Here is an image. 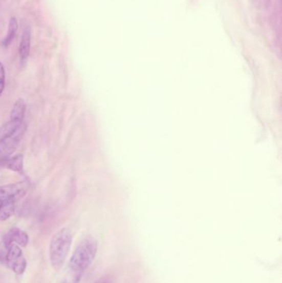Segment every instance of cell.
<instances>
[{
    "instance_id": "1",
    "label": "cell",
    "mask_w": 282,
    "mask_h": 283,
    "mask_svg": "<svg viewBox=\"0 0 282 283\" xmlns=\"http://www.w3.org/2000/svg\"><path fill=\"white\" fill-rule=\"evenodd\" d=\"M98 242L93 237H85L76 247L69 262V270L82 274L97 254Z\"/></svg>"
},
{
    "instance_id": "2",
    "label": "cell",
    "mask_w": 282,
    "mask_h": 283,
    "mask_svg": "<svg viewBox=\"0 0 282 283\" xmlns=\"http://www.w3.org/2000/svg\"><path fill=\"white\" fill-rule=\"evenodd\" d=\"M72 234L68 228H63L56 232L50 242V262L53 269L59 271L62 268L71 249Z\"/></svg>"
},
{
    "instance_id": "3",
    "label": "cell",
    "mask_w": 282,
    "mask_h": 283,
    "mask_svg": "<svg viewBox=\"0 0 282 283\" xmlns=\"http://www.w3.org/2000/svg\"><path fill=\"white\" fill-rule=\"evenodd\" d=\"M5 260L8 267L16 274L22 275L26 270L27 260L18 245L13 244L7 248Z\"/></svg>"
},
{
    "instance_id": "4",
    "label": "cell",
    "mask_w": 282,
    "mask_h": 283,
    "mask_svg": "<svg viewBox=\"0 0 282 283\" xmlns=\"http://www.w3.org/2000/svg\"><path fill=\"white\" fill-rule=\"evenodd\" d=\"M25 130L26 125L22 122L17 127L15 131L13 132L11 135L0 144V157L2 160L10 157V155L15 151Z\"/></svg>"
},
{
    "instance_id": "5",
    "label": "cell",
    "mask_w": 282,
    "mask_h": 283,
    "mask_svg": "<svg viewBox=\"0 0 282 283\" xmlns=\"http://www.w3.org/2000/svg\"><path fill=\"white\" fill-rule=\"evenodd\" d=\"M28 189V184L26 181H19L0 187V204L9 199H14L17 201V199L26 194Z\"/></svg>"
},
{
    "instance_id": "6",
    "label": "cell",
    "mask_w": 282,
    "mask_h": 283,
    "mask_svg": "<svg viewBox=\"0 0 282 283\" xmlns=\"http://www.w3.org/2000/svg\"><path fill=\"white\" fill-rule=\"evenodd\" d=\"M3 240L6 249L13 244L18 246L26 247L29 242V236L26 232L20 230L18 228H12L11 230L4 236Z\"/></svg>"
},
{
    "instance_id": "7",
    "label": "cell",
    "mask_w": 282,
    "mask_h": 283,
    "mask_svg": "<svg viewBox=\"0 0 282 283\" xmlns=\"http://www.w3.org/2000/svg\"><path fill=\"white\" fill-rule=\"evenodd\" d=\"M31 47V29L29 27H26L23 31L22 39L20 42L19 54L22 63H25L29 52Z\"/></svg>"
},
{
    "instance_id": "8",
    "label": "cell",
    "mask_w": 282,
    "mask_h": 283,
    "mask_svg": "<svg viewBox=\"0 0 282 283\" xmlns=\"http://www.w3.org/2000/svg\"><path fill=\"white\" fill-rule=\"evenodd\" d=\"M2 163L9 168V170L13 172H18V173H24V157L23 155H16L14 157H8V158L2 160Z\"/></svg>"
},
{
    "instance_id": "9",
    "label": "cell",
    "mask_w": 282,
    "mask_h": 283,
    "mask_svg": "<svg viewBox=\"0 0 282 283\" xmlns=\"http://www.w3.org/2000/svg\"><path fill=\"white\" fill-rule=\"evenodd\" d=\"M26 110V104L23 99H18L13 105V110L10 114V120L16 122H23Z\"/></svg>"
},
{
    "instance_id": "10",
    "label": "cell",
    "mask_w": 282,
    "mask_h": 283,
    "mask_svg": "<svg viewBox=\"0 0 282 283\" xmlns=\"http://www.w3.org/2000/svg\"><path fill=\"white\" fill-rule=\"evenodd\" d=\"M16 200L9 199L0 204V221L9 219L15 211Z\"/></svg>"
},
{
    "instance_id": "11",
    "label": "cell",
    "mask_w": 282,
    "mask_h": 283,
    "mask_svg": "<svg viewBox=\"0 0 282 283\" xmlns=\"http://www.w3.org/2000/svg\"><path fill=\"white\" fill-rule=\"evenodd\" d=\"M22 122H16V121L10 120L5 125L0 127V144L5 141L6 138L11 135L13 132L15 131L17 127Z\"/></svg>"
},
{
    "instance_id": "12",
    "label": "cell",
    "mask_w": 282,
    "mask_h": 283,
    "mask_svg": "<svg viewBox=\"0 0 282 283\" xmlns=\"http://www.w3.org/2000/svg\"><path fill=\"white\" fill-rule=\"evenodd\" d=\"M17 31V22L16 20L15 17H12L9 22V31H8V34H7L5 40L3 41V45L5 47H8V46L12 43L13 38L15 37L16 32Z\"/></svg>"
},
{
    "instance_id": "13",
    "label": "cell",
    "mask_w": 282,
    "mask_h": 283,
    "mask_svg": "<svg viewBox=\"0 0 282 283\" xmlns=\"http://www.w3.org/2000/svg\"><path fill=\"white\" fill-rule=\"evenodd\" d=\"M81 274L80 273H74L72 271H70L69 274L64 279L62 283H79L80 281Z\"/></svg>"
},
{
    "instance_id": "14",
    "label": "cell",
    "mask_w": 282,
    "mask_h": 283,
    "mask_svg": "<svg viewBox=\"0 0 282 283\" xmlns=\"http://www.w3.org/2000/svg\"><path fill=\"white\" fill-rule=\"evenodd\" d=\"M5 87V70L2 63H0V96Z\"/></svg>"
},
{
    "instance_id": "15",
    "label": "cell",
    "mask_w": 282,
    "mask_h": 283,
    "mask_svg": "<svg viewBox=\"0 0 282 283\" xmlns=\"http://www.w3.org/2000/svg\"><path fill=\"white\" fill-rule=\"evenodd\" d=\"M95 283H111L110 282V280H108L107 278H101L98 280L97 281H95Z\"/></svg>"
}]
</instances>
